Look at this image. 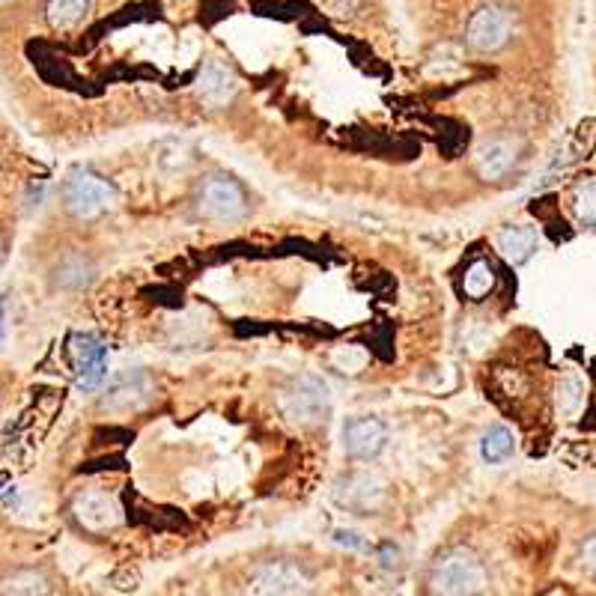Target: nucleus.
Instances as JSON below:
<instances>
[{
    "label": "nucleus",
    "mask_w": 596,
    "mask_h": 596,
    "mask_svg": "<svg viewBox=\"0 0 596 596\" xmlns=\"http://www.w3.org/2000/svg\"><path fill=\"white\" fill-rule=\"evenodd\" d=\"M575 215H579V221L582 224H594V182L587 179L585 186H579L575 191Z\"/></svg>",
    "instance_id": "aec40b11"
},
{
    "label": "nucleus",
    "mask_w": 596,
    "mask_h": 596,
    "mask_svg": "<svg viewBox=\"0 0 596 596\" xmlns=\"http://www.w3.org/2000/svg\"><path fill=\"white\" fill-rule=\"evenodd\" d=\"M58 275L60 287H81V283H87V263H81V259H69V263L60 266Z\"/></svg>",
    "instance_id": "412c9836"
},
{
    "label": "nucleus",
    "mask_w": 596,
    "mask_h": 596,
    "mask_svg": "<svg viewBox=\"0 0 596 596\" xmlns=\"http://www.w3.org/2000/svg\"><path fill=\"white\" fill-rule=\"evenodd\" d=\"M582 406H585V385L579 379H573V376H567L558 385V409L567 418H573V415H579Z\"/></svg>",
    "instance_id": "6ab92c4d"
},
{
    "label": "nucleus",
    "mask_w": 596,
    "mask_h": 596,
    "mask_svg": "<svg viewBox=\"0 0 596 596\" xmlns=\"http://www.w3.org/2000/svg\"><path fill=\"white\" fill-rule=\"evenodd\" d=\"M283 418L299 427H316L328 418L331 409V397H328V385L314 373H304L293 379L290 385L283 388L281 397Z\"/></svg>",
    "instance_id": "f03ea898"
},
{
    "label": "nucleus",
    "mask_w": 596,
    "mask_h": 596,
    "mask_svg": "<svg viewBox=\"0 0 596 596\" xmlns=\"http://www.w3.org/2000/svg\"><path fill=\"white\" fill-rule=\"evenodd\" d=\"M150 382H147V376L135 373V376H126V379H119L117 385L107 391V397L102 400V406L111 411H129V409H138L141 403H147V397H150Z\"/></svg>",
    "instance_id": "ddd939ff"
},
{
    "label": "nucleus",
    "mask_w": 596,
    "mask_h": 596,
    "mask_svg": "<svg viewBox=\"0 0 596 596\" xmlns=\"http://www.w3.org/2000/svg\"><path fill=\"white\" fill-rule=\"evenodd\" d=\"M72 513L75 522L90 531V534H105L123 522V510H119L117 498L105 490H87L72 502Z\"/></svg>",
    "instance_id": "0eeeda50"
},
{
    "label": "nucleus",
    "mask_w": 596,
    "mask_h": 596,
    "mask_svg": "<svg viewBox=\"0 0 596 596\" xmlns=\"http://www.w3.org/2000/svg\"><path fill=\"white\" fill-rule=\"evenodd\" d=\"M334 540H338L340 546H350V549H358L362 546V540L355 531H334Z\"/></svg>",
    "instance_id": "4be33fe9"
},
{
    "label": "nucleus",
    "mask_w": 596,
    "mask_h": 596,
    "mask_svg": "<svg viewBox=\"0 0 596 596\" xmlns=\"http://www.w3.org/2000/svg\"><path fill=\"white\" fill-rule=\"evenodd\" d=\"M516 451V439L513 433L507 430V427H492L483 435V442H480V456L490 462V466H502L507 462Z\"/></svg>",
    "instance_id": "2eb2a0df"
},
{
    "label": "nucleus",
    "mask_w": 596,
    "mask_h": 596,
    "mask_svg": "<svg viewBox=\"0 0 596 596\" xmlns=\"http://www.w3.org/2000/svg\"><path fill=\"white\" fill-rule=\"evenodd\" d=\"M513 34V15L504 7H480L466 27V42L480 54H490L507 46V39Z\"/></svg>",
    "instance_id": "39448f33"
},
{
    "label": "nucleus",
    "mask_w": 596,
    "mask_h": 596,
    "mask_svg": "<svg viewBox=\"0 0 596 596\" xmlns=\"http://www.w3.org/2000/svg\"><path fill=\"white\" fill-rule=\"evenodd\" d=\"M90 10V0H48V24L54 30H72L75 24L84 22Z\"/></svg>",
    "instance_id": "dca6fc26"
},
{
    "label": "nucleus",
    "mask_w": 596,
    "mask_h": 596,
    "mask_svg": "<svg viewBox=\"0 0 596 596\" xmlns=\"http://www.w3.org/2000/svg\"><path fill=\"white\" fill-rule=\"evenodd\" d=\"M382 558H385V567H391V563H397V549H391V546H385V549H382Z\"/></svg>",
    "instance_id": "5701e85b"
},
{
    "label": "nucleus",
    "mask_w": 596,
    "mask_h": 596,
    "mask_svg": "<svg viewBox=\"0 0 596 596\" xmlns=\"http://www.w3.org/2000/svg\"><path fill=\"white\" fill-rule=\"evenodd\" d=\"M0 596H51V582L39 570H24L0 587Z\"/></svg>",
    "instance_id": "f3484780"
},
{
    "label": "nucleus",
    "mask_w": 596,
    "mask_h": 596,
    "mask_svg": "<svg viewBox=\"0 0 596 596\" xmlns=\"http://www.w3.org/2000/svg\"><path fill=\"white\" fill-rule=\"evenodd\" d=\"M343 445H346V454H350L352 459L370 462V459H376L388 445L385 423L376 421V418H352V421L343 427Z\"/></svg>",
    "instance_id": "9d476101"
},
{
    "label": "nucleus",
    "mask_w": 596,
    "mask_h": 596,
    "mask_svg": "<svg viewBox=\"0 0 596 596\" xmlns=\"http://www.w3.org/2000/svg\"><path fill=\"white\" fill-rule=\"evenodd\" d=\"M3 319H7V310H3V299H0V340H3Z\"/></svg>",
    "instance_id": "b1692460"
},
{
    "label": "nucleus",
    "mask_w": 596,
    "mask_h": 596,
    "mask_svg": "<svg viewBox=\"0 0 596 596\" xmlns=\"http://www.w3.org/2000/svg\"><path fill=\"white\" fill-rule=\"evenodd\" d=\"M198 212L206 221L215 224L239 221V218H245L248 212L245 191L230 176H210L198 191Z\"/></svg>",
    "instance_id": "7ed1b4c3"
},
{
    "label": "nucleus",
    "mask_w": 596,
    "mask_h": 596,
    "mask_svg": "<svg viewBox=\"0 0 596 596\" xmlns=\"http://www.w3.org/2000/svg\"><path fill=\"white\" fill-rule=\"evenodd\" d=\"M498 251L513 266H525L528 259L540 251V233L534 227H525V224H510L498 233Z\"/></svg>",
    "instance_id": "f8f14e48"
},
{
    "label": "nucleus",
    "mask_w": 596,
    "mask_h": 596,
    "mask_svg": "<svg viewBox=\"0 0 596 596\" xmlns=\"http://www.w3.org/2000/svg\"><path fill=\"white\" fill-rule=\"evenodd\" d=\"M334 498L340 507H346L352 513L370 516L385 504V480L370 471H355L346 480H340Z\"/></svg>",
    "instance_id": "6e6552de"
},
{
    "label": "nucleus",
    "mask_w": 596,
    "mask_h": 596,
    "mask_svg": "<svg viewBox=\"0 0 596 596\" xmlns=\"http://www.w3.org/2000/svg\"><path fill=\"white\" fill-rule=\"evenodd\" d=\"M490 587V573L474 551L447 549L433 561L430 591L433 596H483Z\"/></svg>",
    "instance_id": "f257e3e1"
},
{
    "label": "nucleus",
    "mask_w": 596,
    "mask_h": 596,
    "mask_svg": "<svg viewBox=\"0 0 596 596\" xmlns=\"http://www.w3.org/2000/svg\"><path fill=\"white\" fill-rule=\"evenodd\" d=\"M198 93L200 99L210 107H224L233 102L236 96V78L233 72L224 69L218 60H210L198 78Z\"/></svg>",
    "instance_id": "9b49d317"
},
{
    "label": "nucleus",
    "mask_w": 596,
    "mask_h": 596,
    "mask_svg": "<svg viewBox=\"0 0 596 596\" xmlns=\"http://www.w3.org/2000/svg\"><path fill=\"white\" fill-rule=\"evenodd\" d=\"M516 162V147L510 141H492L478 150V170L483 179H498Z\"/></svg>",
    "instance_id": "4468645a"
},
{
    "label": "nucleus",
    "mask_w": 596,
    "mask_h": 596,
    "mask_svg": "<svg viewBox=\"0 0 596 596\" xmlns=\"http://www.w3.org/2000/svg\"><path fill=\"white\" fill-rule=\"evenodd\" d=\"M63 200L69 206L72 215L78 218H96L114 203V188L107 186L102 176H96L93 170H72L66 186H63Z\"/></svg>",
    "instance_id": "20e7f679"
},
{
    "label": "nucleus",
    "mask_w": 596,
    "mask_h": 596,
    "mask_svg": "<svg viewBox=\"0 0 596 596\" xmlns=\"http://www.w3.org/2000/svg\"><path fill=\"white\" fill-rule=\"evenodd\" d=\"M69 355L75 376H78V388L93 391L105 382L107 376V346L96 334H75L69 340Z\"/></svg>",
    "instance_id": "1a4fd4ad"
},
{
    "label": "nucleus",
    "mask_w": 596,
    "mask_h": 596,
    "mask_svg": "<svg viewBox=\"0 0 596 596\" xmlns=\"http://www.w3.org/2000/svg\"><path fill=\"white\" fill-rule=\"evenodd\" d=\"M495 287V269H492L486 259H474L466 269V278H462V290H466L468 299H483L490 295V290Z\"/></svg>",
    "instance_id": "a211bd4d"
},
{
    "label": "nucleus",
    "mask_w": 596,
    "mask_h": 596,
    "mask_svg": "<svg viewBox=\"0 0 596 596\" xmlns=\"http://www.w3.org/2000/svg\"><path fill=\"white\" fill-rule=\"evenodd\" d=\"M310 594V579L302 567H295L290 561H271L266 567H259L251 585H248V596H307Z\"/></svg>",
    "instance_id": "423d86ee"
}]
</instances>
